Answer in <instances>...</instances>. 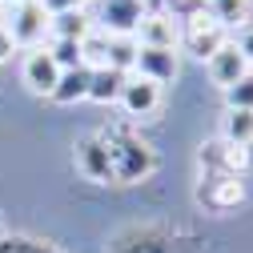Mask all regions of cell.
<instances>
[{
    "mask_svg": "<svg viewBox=\"0 0 253 253\" xmlns=\"http://www.w3.org/2000/svg\"><path fill=\"white\" fill-rule=\"evenodd\" d=\"M105 153H109V165H113V185H137L149 181L157 173V149L133 129L129 121H113L97 133Z\"/></svg>",
    "mask_w": 253,
    "mask_h": 253,
    "instance_id": "6da1fadb",
    "label": "cell"
},
{
    "mask_svg": "<svg viewBox=\"0 0 253 253\" xmlns=\"http://www.w3.org/2000/svg\"><path fill=\"white\" fill-rule=\"evenodd\" d=\"M225 41H229V33L205 12V4H197V8H189V12L177 16V52H189V56H197V60H209Z\"/></svg>",
    "mask_w": 253,
    "mask_h": 253,
    "instance_id": "7a4b0ae2",
    "label": "cell"
},
{
    "mask_svg": "<svg viewBox=\"0 0 253 253\" xmlns=\"http://www.w3.org/2000/svg\"><path fill=\"white\" fill-rule=\"evenodd\" d=\"M193 197L209 213H233L245 201V177H233V173H201Z\"/></svg>",
    "mask_w": 253,
    "mask_h": 253,
    "instance_id": "3957f363",
    "label": "cell"
},
{
    "mask_svg": "<svg viewBox=\"0 0 253 253\" xmlns=\"http://www.w3.org/2000/svg\"><path fill=\"white\" fill-rule=\"evenodd\" d=\"M197 165L201 173H233V177H245L253 169V149L249 145H233L225 137H213L197 149Z\"/></svg>",
    "mask_w": 253,
    "mask_h": 253,
    "instance_id": "277c9868",
    "label": "cell"
},
{
    "mask_svg": "<svg viewBox=\"0 0 253 253\" xmlns=\"http://www.w3.org/2000/svg\"><path fill=\"white\" fill-rule=\"evenodd\" d=\"M4 28L12 33L16 48H37L48 33V12L41 0H24V4H8V16H4Z\"/></svg>",
    "mask_w": 253,
    "mask_h": 253,
    "instance_id": "5b68a950",
    "label": "cell"
},
{
    "mask_svg": "<svg viewBox=\"0 0 253 253\" xmlns=\"http://www.w3.org/2000/svg\"><path fill=\"white\" fill-rule=\"evenodd\" d=\"M109 253H177V233L165 225H133L109 245Z\"/></svg>",
    "mask_w": 253,
    "mask_h": 253,
    "instance_id": "8992f818",
    "label": "cell"
},
{
    "mask_svg": "<svg viewBox=\"0 0 253 253\" xmlns=\"http://www.w3.org/2000/svg\"><path fill=\"white\" fill-rule=\"evenodd\" d=\"M117 105H121V113L129 117V121H145V117H153L157 109H161V84H153V81L129 73L125 84H121Z\"/></svg>",
    "mask_w": 253,
    "mask_h": 253,
    "instance_id": "52a82bcc",
    "label": "cell"
},
{
    "mask_svg": "<svg viewBox=\"0 0 253 253\" xmlns=\"http://www.w3.org/2000/svg\"><path fill=\"white\" fill-rule=\"evenodd\" d=\"M141 16H145V0H101V12L92 24L109 37H133Z\"/></svg>",
    "mask_w": 253,
    "mask_h": 253,
    "instance_id": "ba28073f",
    "label": "cell"
},
{
    "mask_svg": "<svg viewBox=\"0 0 253 253\" xmlns=\"http://www.w3.org/2000/svg\"><path fill=\"white\" fill-rule=\"evenodd\" d=\"M133 73L153 81V84H173L177 73H181V60H177V48H145L137 44V60H133Z\"/></svg>",
    "mask_w": 253,
    "mask_h": 253,
    "instance_id": "9c48e42d",
    "label": "cell"
},
{
    "mask_svg": "<svg viewBox=\"0 0 253 253\" xmlns=\"http://www.w3.org/2000/svg\"><path fill=\"white\" fill-rule=\"evenodd\" d=\"M20 81L28 84V92H37V97H52V88L60 81V69H56V60L48 56V48H33V52L24 56Z\"/></svg>",
    "mask_w": 253,
    "mask_h": 253,
    "instance_id": "30bf717a",
    "label": "cell"
},
{
    "mask_svg": "<svg viewBox=\"0 0 253 253\" xmlns=\"http://www.w3.org/2000/svg\"><path fill=\"white\" fill-rule=\"evenodd\" d=\"M77 173L92 185H113V165H109V153H105L97 133L77 145Z\"/></svg>",
    "mask_w": 253,
    "mask_h": 253,
    "instance_id": "8fae6325",
    "label": "cell"
},
{
    "mask_svg": "<svg viewBox=\"0 0 253 253\" xmlns=\"http://www.w3.org/2000/svg\"><path fill=\"white\" fill-rule=\"evenodd\" d=\"M133 41L145 48H177V16L173 12H145Z\"/></svg>",
    "mask_w": 253,
    "mask_h": 253,
    "instance_id": "7c38bea8",
    "label": "cell"
},
{
    "mask_svg": "<svg viewBox=\"0 0 253 253\" xmlns=\"http://www.w3.org/2000/svg\"><path fill=\"white\" fill-rule=\"evenodd\" d=\"M205 69H209L213 84H217L221 92H225V88H229L237 77H245V73H249V60L237 52V44H233V41H225V44H221V48H217V52L205 60Z\"/></svg>",
    "mask_w": 253,
    "mask_h": 253,
    "instance_id": "4fadbf2b",
    "label": "cell"
},
{
    "mask_svg": "<svg viewBox=\"0 0 253 253\" xmlns=\"http://www.w3.org/2000/svg\"><path fill=\"white\" fill-rule=\"evenodd\" d=\"M205 12L225 28V33H237L253 20V0H205Z\"/></svg>",
    "mask_w": 253,
    "mask_h": 253,
    "instance_id": "5bb4252c",
    "label": "cell"
},
{
    "mask_svg": "<svg viewBox=\"0 0 253 253\" xmlns=\"http://www.w3.org/2000/svg\"><path fill=\"white\" fill-rule=\"evenodd\" d=\"M88 81H92V69H65L52 88V101L56 105H77V101H88Z\"/></svg>",
    "mask_w": 253,
    "mask_h": 253,
    "instance_id": "9a60e30c",
    "label": "cell"
},
{
    "mask_svg": "<svg viewBox=\"0 0 253 253\" xmlns=\"http://www.w3.org/2000/svg\"><path fill=\"white\" fill-rule=\"evenodd\" d=\"M48 33L52 37H65V41H84L92 33V20L84 8H73V12H52L48 16Z\"/></svg>",
    "mask_w": 253,
    "mask_h": 253,
    "instance_id": "2e32d148",
    "label": "cell"
},
{
    "mask_svg": "<svg viewBox=\"0 0 253 253\" xmlns=\"http://www.w3.org/2000/svg\"><path fill=\"white\" fill-rule=\"evenodd\" d=\"M129 73H117V69H92V81H88V101H97V105H117L121 97V84Z\"/></svg>",
    "mask_w": 253,
    "mask_h": 253,
    "instance_id": "e0dca14e",
    "label": "cell"
},
{
    "mask_svg": "<svg viewBox=\"0 0 253 253\" xmlns=\"http://www.w3.org/2000/svg\"><path fill=\"white\" fill-rule=\"evenodd\" d=\"M221 137L233 141V145H249V149H253V113H249V109H225Z\"/></svg>",
    "mask_w": 253,
    "mask_h": 253,
    "instance_id": "ac0fdd59",
    "label": "cell"
},
{
    "mask_svg": "<svg viewBox=\"0 0 253 253\" xmlns=\"http://www.w3.org/2000/svg\"><path fill=\"white\" fill-rule=\"evenodd\" d=\"M109 44H113V37L92 24V33L81 41V65L84 69H105L109 65Z\"/></svg>",
    "mask_w": 253,
    "mask_h": 253,
    "instance_id": "d6986e66",
    "label": "cell"
},
{
    "mask_svg": "<svg viewBox=\"0 0 253 253\" xmlns=\"http://www.w3.org/2000/svg\"><path fill=\"white\" fill-rule=\"evenodd\" d=\"M133 60H137V41L133 37H113V44H109V69L133 73Z\"/></svg>",
    "mask_w": 253,
    "mask_h": 253,
    "instance_id": "ffe728a7",
    "label": "cell"
},
{
    "mask_svg": "<svg viewBox=\"0 0 253 253\" xmlns=\"http://www.w3.org/2000/svg\"><path fill=\"white\" fill-rule=\"evenodd\" d=\"M48 56L56 60V69H81V41H65V37H52L48 44Z\"/></svg>",
    "mask_w": 253,
    "mask_h": 253,
    "instance_id": "44dd1931",
    "label": "cell"
},
{
    "mask_svg": "<svg viewBox=\"0 0 253 253\" xmlns=\"http://www.w3.org/2000/svg\"><path fill=\"white\" fill-rule=\"evenodd\" d=\"M225 109H249L253 113V69L225 88Z\"/></svg>",
    "mask_w": 253,
    "mask_h": 253,
    "instance_id": "7402d4cb",
    "label": "cell"
},
{
    "mask_svg": "<svg viewBox=\"0 0 253 253\" xmlns=\"http://www.w3.org/2000/svg\"><path fill=\"white\" fill-rule=\"evenodd\" d=\"M0 253H60L56 245H44L37 237H20V233H8L0 237Z\"/></svg>",
    "mask_w": 253,
    "mask_h": 253,
    "instance_id": "603a6c76",
    "label": "cell"
},
{
    "mask_svg": "<svg viewBox=\"0 0 253 253\" xmlns=\"http://www.w3.org/2000/svg\"><path fill=\"white\" fill-rule=\"evenodd\" d=\"M233 44H237V52L249 60V69H253V20L245 24V28H237V37H233Z\"/></svg>",
    "mask_w": 253,
    "mask_h": 253,
    "instance_id": "cb8c5ba5",
    "label": "cell"
},
{
    "mask_svg": "<svg viewBox=\"0 0 253 253\" xmlns=\"http://www.w3.org/2000/svg\"><path fill=\"white\" fill-rule=\"evenodd\" d=\"M44 4V12L52 16V12H73V8H84V0H41Z\"/></svg>",
    "mask_w": 253,
    "mask_h": 253,
    "instance_id": "d4e9b609",
    "label": "cell"
},
{
    "mask_svg": "<svg viewBox=\"0 0 253 253\" xmlns=\"http://www.w3.org/2000/svg\"><path fill=\"white\" fill-rule=\"evenodd\" d=\"M12 52H16V41H12V33H8V28L0 24V60H8Z\"/></svg>",
    "mask_w": 253,
    "mask_h": 253,
    "instance_id": "484cf974",
    "label": "cell"
},
{
    "mask_svg": "<svg viewBox=\"0 0 253 253\" xmlns=\"http://www.w3.org/2000/svg\"><path fill=\"white\" fill-rule=\"evenodd\" d=\"M169 4H173V16H181V12H189V8L205 4V0H169Z\"/></svg>",
    "mask_w": 253,
    "mask_h": 253,
    "instance_id": "4316f807",
    "label": "cell"
},
{
    "mask_svg": "<svg viewBox=\"0 0 253 253\" xmlns=\"http://www.w3.org/2000/svg\"><path fill=\"white\" fill-rule=\"evenodd\" d=\"M4 16H8V0H0V24H4Z\"/></svg>",
    "mask_w": 253,
    "mask_h": 253,
    "instance_id": "83f0119b",
    "label": "cell"
},
{
    "mask_svg": "<svg viewBox=\"0 0 253 253\" xmlns=\"http://www.w3.org/2000/svg\"><path fill=\"white\" fill-rule=\"evenodd\" d=\"M8 4H24V0H8Z\"/></svg>",
    "mask_w": 253,
    "mask_h": 253,
    "instance_id": "f1b7e54d",
    "label": "cell"
}]
</instances>
